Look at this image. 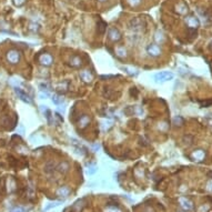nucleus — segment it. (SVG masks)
<instances>
[{
  "label": "nucleus",
  "instance_id": "nucleus-14",
  "mask_svg": "<svg viewBox=\"0 0 212 212\" xmlns=\"http://www.w3.org/2000/svg\"><path fill=\"white\" fill-rule=\"evenodd\" d=\"M105 212H122V211L118 207H116V205H108L106 208Z\"/></svg>",
  "mask_w": 212,
  "mask_h": 212
},
{
  "label": "nucleus",
  "instance_id": "nucleus-11",
  "mask_svg": "<svg viewBox=\"0 0 212 212\" xmlns=\"http://www.w3.org/2000/svg\"><path fill=\"white\" fill-rule=\"evenodd\" d=\"M57 171L58 172H60V173H66V172H68V170H69V164H68V162H66V161H62L61 163H59L58 166H57Z\"/></svg>",
  "mask_w": 212,
  "mask_h": 212
},
{
  "label": "nucleus",
  "instance_id": "nucleus-15",
  "mask_svg": "<svg viewBox=\"0 0 212 212\" xmlns=\"http://www.w3.org/2000/svg\"><path fill=\"white\" fill-rule=\"evenodd\" d=\"M52 102H54V105H60V103L62 102V98L59 95H54L52 96Z\"/></svg>",
  "mask_w": 212,
  "mask_h": 212
},
{
  "label": "nucleus",
  "instance_id": "nucleus-12",
  "mask_svg": "<svg viewBox=\"0 0 212 212\" xmlns=\"http://www.w3.org/2000/svg\"><path fill=\"white\" fill-rule=\"evenodd\" d=\"M188 26L189 28H192V29H197L198 26H199V21L195 19L194 17H190L188 19Z\"/></svg>",
  "mask_w": 212,
  "mask_h": 212
},
{
  "label": "nucleus",
  "instance_id": "nucleus-13",
  "mask_svg": "<svg viewBox=\"0 0 212 212\" xmlns=\"http://www.w3.org/2000/svg\"><path fill=\"white\" fill-rule=\"evenodd\" d=\"M89 121H90V119H89V118L87 117L85 115H83L81 118H79V122L81 123V127H85V126L88 124Z\"/></svg>",
  "mask_w": 212,
  "mask_h": 212
},
{
  "label": "nucleus",
  "instance_id": "nucleus-5",
  "mask_svg": "<svg viewBox=\"0 0 212 212\" xmlns=\"http://www.w3.org/2000/svg\"><path fill=\"white\" fill-rule=\"evenodd\" d=\"M147 52L151 57H158L161 54V48L156 44H150L147 47Z\"/></svg>",
  "mask_w": 212,
  "mask_h": 212
},
{
  "label": "nucleus",
  "instance_id": "nucleus-1",
  "mask_svg": "<svg viewBox=\"0 0 212 212\" xmlns=\"http://www.w3.org/2000/svg\"><path fill=\"white\" fill-rule=\"evenodd\" d=\"M129 26L130 29H132L133 31H141L144 27V22L140 18H133V19L130 20Z\"/></svg>",
  "mask_w": 212,
  "mask_h": 212
},
{
  "label": "nucleus",
  "instance_id": "nucleus-18",
  "mask_svg": "<svg viewBox=\"0 0 212 212\" xmlns=\"http://www.w3.org/2000/svg\"><path fill=\"white\" fill-rule=\"evenodd\" d=\"M46 118L47 120H48V123H51V112H50V110H47L46 111Z\"/></svg>",
  "mask_w": 212,
  "mask_h": 212
},
{
  "label": "nucleus",
  "instance_id": "nucleus-2",
  "mask_svg": "<svg viewBox=\"0 0 212 212\" xmlns=\"http://www.w3.org/2000/svg\"><path fill=\"white\" fill-rule=\"evenodd\" d=\"M173 78V73L169 72V71H162L157 75H154V79L157 82H166L168 80H171Z\"/></svg>",
  "mask_w": 212,
  "mask_h": 212
},
{
  "label": "nucleus",
  "instance_id": "nucleus-4",
  "mask_svg": "<svg viewBox=\"0 0 212 212\" xmlns=\"http://www.w3.org/2000/svg\"><path fill=\"white\" fill-rule=\"evenodd\" d=\"M20 57H21L20 56V52L17 51V50H10V51L7 54L8 61L12 65L18 64V62L20 61Z\"/></svg>",
  "mask_w": 212,
  "mask_h": 212
},
{
  "label": "nucleus",
  "instance_id": "nucleus-20",
  "mask_svg": "<svg viewBox=\"0 0 212 212\" xmlns=\"http://www.w3.org/2000/svg\"><path fill=\"white\" fill-rule=\"evenodd\" d=\"M182 207L184 208V209H191V204L188 202V201H185V202L182 204Z\"/></svg>",
  "mask_w": 212,
  "mask_h": 212
},
{
  "label": "nucleus",
  "instance_id": "nucleus-23",
  "mask_svg": "<svg viewBox=\"0 0 212 212\" xmlns=\"http://www.w3.org/2000/svg\"><path fill=\"white\" fill-rule=\"evenodd\" d=\"M56 117L58 118V120H59V121H60V122H62V121H64V119L61 118V116L59 115V113H56Z\"/></svg>",
  "mask_w": 212,
  "mask_h": 212
},
{
  "label": "nucleus",
  "instance_id": "nucleus-19",
  "mask_svg": "<svg viewBox=\"0 0 212 212\" xmlns=\"http://www.w3.org/2000/svg\"><path fill=\"white\" fill-rule=\"evenodd\" d=\"M210 105H212V100L202 101V102H201V106H202V107H209Z\"/></svg>",
  "mask_w": 212,
  "mask_h": 212
},
{
  "label": "nucleus",
  "instance_id": "nucleus-16",
  "mask_svg": "<svg viewBox=\"0 0 212 212\" xmlns=\"http://www.w3.org/2000/svg\"><path fill=\"white\" fill-rule=\"evenodd\" d=\"M128 3L132 7H136V6H139L141 3V0H128Z\"/></svg>",
  "mask_w": 212,
  "mask_h": 212
},
{
  "label": "nucleus",
  "instance_id": "nucleus-7",
  "mask_svg": "<svg viewBox=\"0 0 212 212\" xmlns=\"http://www.w3.org/2000/svg\"><path fill=\"white\" fill-rule=\"evenodd\" d=\"M52 56L51 54H44L42 56H40L39 58V61H40V64L44 65V66H50V65L52 64Z\"/></svg>",
  "mask_w": 212,
  "mask_h": 212
},
{
  "label": "nucleus",
  "instance_id": "nucleus-3",
  "mask_svg": "<svg viewBox=\"0 0 212 212\" xmlns=\"http://www.w3.org/2000/svg\"><path fill=\"white\" fill-rule=\"evenodd\" d=\"M108 39L112 42H117L121 39V34H120V31L117 28L112 27L110 28L109 31H108Z\"/></svg>",
  "mask_w": 212,
  "mask_h": 212
},
{
  "label": "nucleus",
  "instance_id": "nucleus-21",
  "mask_svg": "<svg viewBox=\"0 0 212 212\" xmlns=\"http://www.w3.org/2000/svg\"><path fill=\"white\" fill-rule=\"evenodd\" d=\"M60 203H50V205H48V207H46V210H49V209H51V208H54V207H57V205H59Z\"/></svg>",
  "mask_w": 212,
  "mask_h": 212
},
{
  "label": "nucleus",
  "instance_id": "nucleus-8",
  "mask_svg": "<svg viewBox=\"0 0 212 212\" xmlns=\"http://www.w3.org/2000/svg\"><path fill=\"white\" fill-rule=\"evenodd\" d=\"M106 30H107V23H106L103 20H99V21L97 22V31H98V34H100V36H102V34H105Z\"/></svg>",
  "mask_w": 212,
  "mask_h": 212
},
{
  "label": "nucleus",
  "instance_id": "nucleus-10",
  "mask_svg": "<svg viewBox=\"0 0 212 212\" xmlns=\"http://www.w3.org/2000/svg\"><path fill=\"white\" fill-rule=\"evenodd\" d=\"M70 189L68 188V187H61V188L58 189V191H57V194L59 195V197L61 198H68L69 194H70Z\"/></svg>",
  "mask_w": 212,
  "mask_h": 212
},
{
  "label": "nucleus",
  "instance_id": "nucleus-17",
  "mask_svg": "<svg viewBox=\"0 0 212 212\" xmlns=\"http://www.w3.org/2000/svg\"><path fill=\"white\" fill-rule=\"evenodd\" d=\"M11 212H26V209L22 207H16L11 210Z\"/></svg>",
  "mask_w": 212,
  "mask_h": 212
},
{
  "label": "nucleus",
  "instance_id": "nucleus-22",
  "mask_svg": "<svg viewBox=\"0 0 212 212\" xmlns=\"http://www.w3.org/2000/svg\"><path fill=\"white\" fill-rule=\"evenodd\" d=\"M16 0H13V3H15ZM24 3V0H18V3H17V6H21L22 3Z\"/></svg>",
  "mask_w": 212,
  "mask_h": 212
},
{
  "label": "nucleus",
  "instance_id": "nucleus-9",
  "mask_svg": "<svg viewBox=\"0 0 212 212\" xmlns=\"http://www.w3.org/2000/svg\"><path fill=\"white\" fill-rule=\"evenodd\" d=\"M80 78L82 81H85V82H91L92 81V75H91L90 72H89L88 70H83L80 72Z\"/></svg>",
  "mask_w": 212,
  "mask_h": 212
},
{
  "label": "nucleus",
  "instance_id": "nucleus-24",
  "mask_svg": "<svg viewBox=\"0 0 212 212\" xmlns=\"http://www.w3.org/2000/svg\"><path fill=\"white\" fill-rule=\"evenodd\" d=\"M100 3H106V1H108V0H99Z\"/></svg>",
  "mask_w": 212,
  "mask_h": 212
},
{
  "label": "nucleus",
  "instance_id": "nucleus-6",
  "mask_svg": "<svg viewBox=\"0 0 212 212\" xmlns=\"http://www.w3.org/2000/svg\"><path fill=\"white\" fill-rule=\"evenodd\" d=\"M15 91H16V93H17L18 98H20V100H22L23 102H26V103H31L32 102L31 98H30L27 93L24 92V91H22L20 88H16Z\"/></svg>",
  "mask_w": 212,
  "mask_h": 212
}]
</instances>
